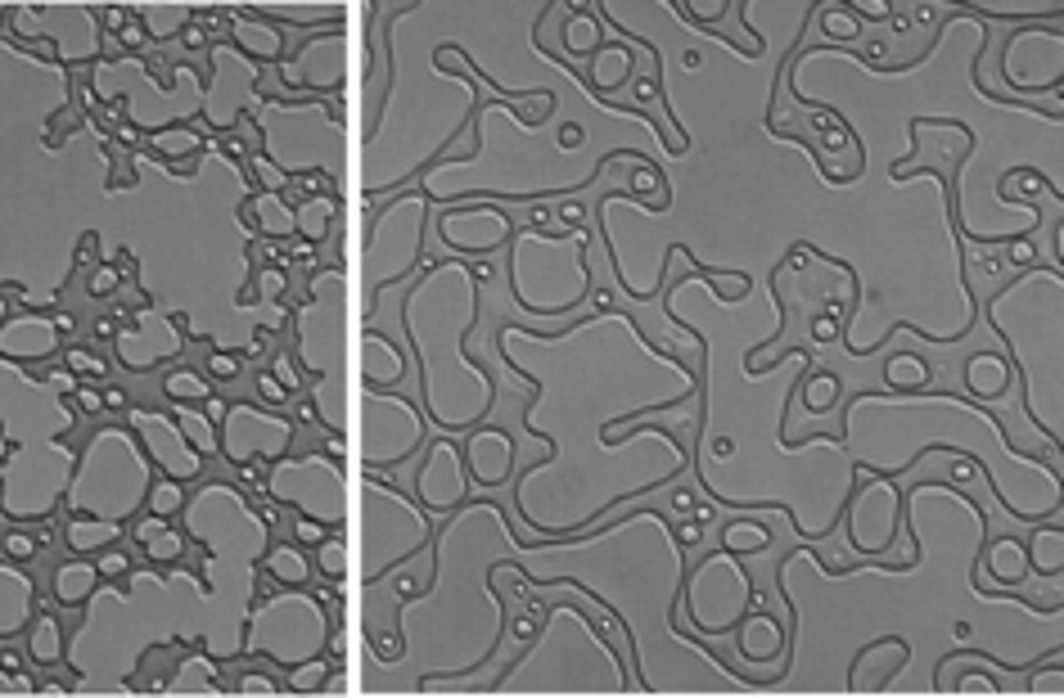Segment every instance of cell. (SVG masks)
I'll list each match as a JSON object with an SVG mask.
<instances>
[{
    "label": "cell",
    "instance_id": "obj_1",
    "mask_svg": "<svg viewBox=\"0 0 1064 698\" xmlns=\"http://www.w3.org/2000/svg\"><path fill=\"white\" fill-rule=\"evenodd\" d=\"M150 460L127 428H105L82 456V469L68 478V501L77 514L95 519H131L150 491Z\"/></svg>",
    "mask_w": 1064,
    "mask_h": 698
},
{
    "label": "cell",
    "instance_id": "obj_2",
    "mask_svg": "<svg viewBox=\"0 0 1064 698\" xmlns=\"http://www.w3.org/2000/svg\"><path fill=\"white\" fill-rule=\"evenodd\" d=\"M325 635H329V622H325V609L312 600V595H284V600H271L262 604L249 626H245V650H262L271 654L275 663L294 667L312 654L325 650Z\"/></svg>",
    "mask_w": 1064,
    "mask_h": 698
},
{
    "label": "cell",
    "instance_id": "obj_3",
    "mask_svg": "<svg viewBox=\"0 0 1064 698\" xmlns=\"http://www.w3.org/2000/svg\"><path fill=\"white\" fill-rule=\"evenodd\" d=\"M271 495L294 514H307L316 523L344 527L348 501H344V469L325 465V456L312 460H275L271 469Z\"/></svg>",
    "mask_w": 1064,
    "mask_h": 698
},
{
    "label": "cell",
    "instance_id": "obj_4",
    "mask_svg": "<svg viewBox=\"0 0 1064 698\" xmlns=\"http://www.w3.org/2000/svg\"><path fill=\"white\" fill-rule=\"evenodd\" d=\"M289 441H294V428H289L280 415L253 411V406H226L221 419V456L230 465H245L249 456L258 460H284Z\"/></svg>",
    "mask_w": 1064,
    "mask_h": 698
},
{
    "label": "cell",
    "instance_id": "obj_5",
    "mask_svg": "<svg viewBox=\"0 0 1064 698\" xmlns=\"http://www.w3.org/2000/svg\"><path fill=\"white\" fill-rule=\"evenodd\" d=\"M127 424H135V433L144 437V451H150V460L163 465V473H172L176 482L199 478L204 456L189 446L181 424H172L167 415H154V411H140V406H127Z\"/></svg>",
    "mask_w": 1064,
    "mask_h": 698
},
{
    "label": "cell",
    "instance_id": "obj_6",
    "mask_svg": "<svg viewBox=\"0 0 1064 698\" xmlns=\"http://www.w3.org/2000/svg\"><path fill=\"white\" fill-rule=\"evenodd\" d=\"M51 352H59L55 316L23 312V316H10L6 325H0V357H6V361H41Z\"/></svg>",
    "mask_w": 1064,
    "mask_h": 698
},
{
    "label": "cell",
    "instance_id": "obj_7",
    "mask_svg": "<svg viewBox=\"0 0 1064 698\" xmlns=\"http://www.w3.org/2000/svg\"><path fill=\"white\" fill-rule=\"evenodd\" d=\"M36 618V581L23 572V564H0V640L28 631Z\"/></svg>",
    "mask_w": 1064,
    "mask_h": 698
},
{
    "label": "cell",
    "instance_id": "obj_8",
    "mask_svg": "<svg viewBox=\"0 0 1064 698\" xmlns=\"http://www.w3.org/2000/svg\"><path fill=\"white\" fill-rule=\"evenodd\" d=\"M100 568L95 564H86V559H68V564H59L55 568V600L64 604V609H73V604H90L95 600V590H100Z\"/></svg>",
    "mask_w": 1064,
    "mask_h": 698
},
{
    "label": "cell",
    "instance_id": "obj_9",
    "mask_svg": "<svg viewBox=\"0 0 1064 698\" xmlns=\"http://www.w3.org/2000/svg\"><path fill=\"white\" fill-rule=\"evenodd\" d=\"M122 536V523L118 519H95V514H73V523L64 527V541L73 555H95V550H109V545Z\"/></svg>",
    "mask_w": 1064,
    "mask_h": 698
},
{
    "label": "cell",
    "instance_id": "obj_10",
    "mask_svg": "<svg viewBox=\"0 0 1064 698\" xmlns=\"http://www.w3.org/2000/svg\"><path fill=\"white\" fill-rule=\"evenodd\" d=\"M135 541H140L144 559H150L154 568L176 564V559H181V545H185L181 532H172L167 519H159V514H150V519H140V523H135Z\"/></svg>",
    "mask_w": 1064,
    "mask_h": 698
},
{
    "label": "cell",
    "instance_id": "obj_11",
    "mask_svg": "<svg viewBox=\"0 0 1064 698\" xmlns=\"http://www.w3.org/2000/svg\"><path fill=\"white\" fill-rule=\"evenodd\" d=\"M262 564H267L271 577H275L280 586H289V590H303V586L312 581V564H307L303 550H294V545H271Z\"/></svg>",
    "mask_w": 1064,
    "mask_h": 698
},
{
    "label": "cell",
    "instance_id": "obj_12",
    "mask_svg": "<svg viewBox=\"0 0 1064 698\" xmlns=\"http://www.w3.org/2000/svg\"><path fill=\"white\" fill-rule=\"evenodd\" d=\"M28 654H32V663H36V667H51V663H59V658H64V626H59V618L41 613V618L32 622Z\"/></svg>",
    "mask_w": 1064,
    "mask_h": 698
},
{
    "label": "cell",
    "instance_id": "obj_13",
    "mask_svg": "<svg viewBox=\"0 0 1064 698\" xmlns=\"http://www.w3.org/2000/svg\"><path fill=\"white\" fill-rule=\"evenodd\" d=\"M150 135H154V144H159V154H172V159H181V154H199V149H204V135L185 131L181 122H172V127H154Z\"/></svg>",
    "mask_w": 1064,
    "mask_h": 698
},
{
    "label": "cell",
    "instance_id": "obj_14",
    "mask_svg": "<svg viewBox=\"0 0 1064 698\" xmlns=\"http://www.w3.org/2000/svg\"><path fill=\"white\" fill-rule=\"evenodd\" d=\"M181 505H185V491H181V482L172 473L150 478V514L172 519V514H181Z\"/></svg>",
    "mask_w": 1064,
    "mask_h": 698
},
{
    "label": "cell",
    "instance_id": "obj_15",
    "mask_svg": "<svg viewBox=\"0 0 1064 698\" xmlns=\"http://www.w3.org/2000/svg\"><path fill=\"white\" fill-rule=\"evenodd\" d=\"M334 672V663L325 654H312L303 663H294V672H289V689L294 694H312V689H325V676Z\"/></svg>",
    "mask_w": 1064,
    "mask_h": 698
},
{
    "label": "cell",
    "instance_id": "obj_16",
    "mask_svg": "<svg viewBox=\"0 0 1064 698\" xmlns=\"http://www.w3.org/2000/svg\"><path fill=\"white\" fill-rule=\"evenodd\" d=\"M163 392H167V402H208V396H213V388L199 374H189V370H172Z\"/></svg>",
    "mask_w": 1064,
    "mask_h": 698
},
{
    "label": "cell",
    "instance_id": "obj_17",
    "mask_svg": "<svg viewBox=\"0 0 1064 698\" xmlns=\"http://www.w3.org/2000/svg\"><path fill=\"white\" fill-rule=\"evenodd\" d=\"M321 572H325L334 586H344V577H348V545H344V536L321 541Z\"/></svg>",
    "mask_w": 1064,
    "mask_h": 698
},
{
    "label": "cell",
    "instance_id": "obj_18",
    "mask_svg": "<svg viewBox=\"0 0 1064 698\" xmlns=\"http://www.w3.org/2000/svg\"><path fill=\"white\" fill-rule=\"evenodd\" d=\"M0 550H6V559H14V564H28V559H36V550H41V536H28V532H6V541H0Z\"/></svg>",
    "mask_w": 1064,
    "mask_h": 698
},
{
    "label": "cell",
    "instance_id": "obj_19",
    "mask_svg": "<svg viewBox=\"0 0 1064 698\" xmlns=\"http://www.w3.org/2000/svg\"><path fill=\"white\" fill-rule=\"evenodd\" d=\"M952 658H975V654H960V650H952V654H947L943 663H952ZM984 667H988V663H984V658H975V676H984ZM970 685H975V680H960V685H952V694H965ZM984 689H988V694H1006V689H1001L997 680H984Z\"/></svg>",
    "mask_w": 1064,
    "mask_h": 698
},
{
    "label": "cell",
    "instance_id": "obj_20",
    "mask_svg": "<svg viewBox=\"0 0 1064 698\" xmlns=\"http://www.w3.org/2000/svg\"><path fill=\"white\" fill-rule=\"evenodd\" d=\"M258 392H262V402H271V406H289V396H294L275 374H258Z\"/></svg>",
    "mask_w": 1064,
    "mask_h": 698
},
{
    "label": "cell",
    "instance_id": "obj_21",
    "mask_svg": "<svg viewBox=\"0 0 1064 698\" xmlns=\"http://www.w3.org/2000/svg\"><path fill=\"white\" fill-rule=\"evenodd\" d=\"M68 366H73V374L82 370V374H105V361L100 357H86L82 347H68Z\"/></svg>",
    "mask_w": 1064,
    "mask_h": 698
},
{
    "label": "cell",
    "instance_id": "obj_22",
    "mask_svg": "<svg viewBox=\"0 0 1064 698\" xmlns=\"http://www.w3.org/2000/svg\"><path fill=\"white\" fill-rule=\"evenodd\" d=\"M95 568H100V577H122V572H131V559L122 550H105V559Z\"/></svg>",
    "mask_w": 1064,
    "mask_h": 698
},
{
    "label": "cell",
    "instance_id": "obj_23",
    "mask_svg": "<svg viewBox=\"0 0 1064 698\" xmlns=\"http://www.w3.org/2000/svg\"><path fill=\"white\" fill-rule=\"evenodd\" d=\"M239 694H280V685L267 680L262 672H249V676H239Z\"/></svg>",
    "mask_w": 1064,
    "mask_h": 698
},
{
    "label": "cell",
    "instance_id": "obj_24",
    "mask_svg": "<svg viewBox=\"0 0 1064 698\" xmlns=\"http://www.w3.org/2000/svg\"><path fill=\"white\" fill-rule=\"evenodd\" d=\"M208 370H213L217 379H235V374H239V361H235L230 352H213V357H208Z\"/></svg>",
    "mask_w": 1064,
    "mask_h": 698
},
{
    "label": "cell",
    "instance_id": "obj_25",
    "mask_svg": "<svg viewBox=\"0 0 1064 698\" xmlns=\"http://www.w3.org/2000/svg\"><path fill=\"white\" fill-rule=\"evenodd\" d=\"M73 396L82 402V411H100V406H105V392H95V383H77Z\"/></svg>",
    "mask_w": 1064,
    "mask_h": 698
},
{
    "label": "cell",
    "instance_id": "obj_26",
    "mask_svg": "<svg viewBox=\"0 0 1064 698\" xmlns=\"http://www.w3.org/2000/svg\"><path fill=\"white\" fill-rule=\"evenodd\" d=\"M298 541H307V545H321V541H325V523H316V519L298 514Z\"/></svg>",
    "mask_w": 1064,
    "mask_h": 698
},
{
    "label": "cell",
    "instance_id": "obj_27",
    "mask_svg": "<svg viewBox=\"0 0 1064 698\" xmlns=\"http://www.w3.org/2000/svg\"><path fill=\"white\" fill-rule=\"evenodd\" d=\"M275 379H280L289 392H298V388H303V379H298L294 366H289V357H275Z\"/></svg>",
    "mask_w": 1064,
    "mask_h": 698
},
{
    "label": "cell",
    "instance_id": "obj_28",
    "mask_svg": "<svg viewBox=\"0 0 1064 698\" xmlns=\"http://www.w3.org/2000/svg\"><path fill=\"white\" fill-rule=\"evenodd\" d=\"M113 284H118V271H113V266H100V271H95V280H90V293L100 297V293H109Z\"/></svg>",
    "mask_w": 1064,
    "mask_h": 698
},
{
    "label": "cell",
    "instance_id": "obj_29",
    "mask_svg": "<svg viewBox=\"0 0 1064 698\" xmlns=\"http://www.w3.org/2000/svg\"><path fill=\"white\" fill-rule=\"evenodd\" d=\"M122 41H127L131 50H135V45H144V28H140V23H127V28H122Z\"/></svg>",
    "mask_w": 1064,
    "mask_h": 698
},
{
    "label": "cell",
    "instance_id": "obj_30",
    "mask_svg": "<svg viewBox=\"0 0 1064 698\" xmlns=\"http://www.w3.org/2000/svg\"><path fill=\"white\" fill-rule=\"evenodd\" d=\"M105 406H127V396H122V388H105Z\"/></svg>",
    "mask_w": 1064,
    "mask_h": 698
},
{
    "label": "cell",
    "instance_id": "obj_31",
    "mask_svg": "<svg viewBox=\"0 0 1064 698\" xmlns=\"http://www.w3.org/2000/svg\"><path fill=\"white\" fill-rule=\"evenodd\" d=\"M10 320V303H6V297H0V325H6Z\"/></svg>",
    "mask_w": 1064,
    "mask_h": 698
},
{
    "label": "cell",
    "instance_id": "obj_32",
    "mask_svg": "<svg viewBox=\"0 0 1064 698\" xmlns=\"http://www.w3.org/2000/svg\"><path fill=\"white\" fill-rule=\"evenodd\" d=\"M0 456H6V433H0ZM0 469H6V460H0Z\"/></svg>",
    "mask_w": 1064,
    "mask_h": 698
}]
</instances>
